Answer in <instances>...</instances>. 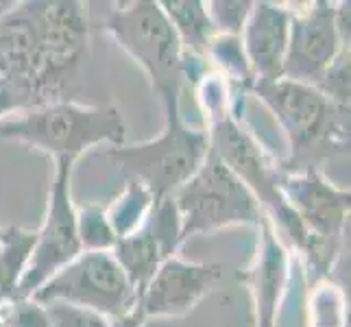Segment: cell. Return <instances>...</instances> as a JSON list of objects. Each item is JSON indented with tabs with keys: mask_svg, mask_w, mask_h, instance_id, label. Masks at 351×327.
<instances>
[{
	"mask_svg": "<svg viewBox=\"0 0 351 327\" xmlns=\"http://www.w3.org/2000/svg\"><path fill=\"white\" fill-rule=\"evenodd\" d=\"M275 116L288 138L290 155L280 171L321 168V162L349 153V107L336 105L317 88L277 79L253 83L247 92Z\"/></svg>",
	"mask_w": 351,
	"mask_h": 327,
	"instance_id": "obj_2",
	"label": "cell"
},
{
	"mask_svg": "<svg viewBox=\"0 0 351 327\" xmlns=\"http://www.w3.org/2000/svg\"><path fill=\"white\" fill-rule=\"evenodd\" d=\"M343 51H349V3H308L293 9L282 79L317 88Z\"/></svg>",
	"mask_w": 351,
	"mask_h": 327,
	"instance_id": "obj_8",
	"label": "cell"
},
{
	"mask_svg": "<svg viewBox=\"0 0 351 327\" xmlns=\"http://www.w3.org/2000/svg\"><path fill=\"white\" fill-rule=\"evenodd\" d=\"M3 310H5V306H0V314H3Z\"/></svg>",
	"mask_w": 351,
	"mask_h": 327,
	"instance_id": "obj_23",
	"label": "cell"
},
{
	"mask_svg": "<svg viewBox=\"0 0 351 327\" xmlns=\"http://www.w3.org/2000/svg\"><path fill=\"white\" fill-rule=\"evenodd\" d=\"M290 18H293V9H288V5L251 3V11L240 31V42L251 68L253 83L282 79Z\"/></svg>",
	"mask_w": 351,
	"mask_h": 327,
	"instance_id": "obj_13",
	"label": "cell"
},
{
	"mask_svg": "<svg viewBox=\"0 0 351 327\" xmlns=\"http://www.w3.org/2000/svg\"><path fill=\"white\" fill-rule=\"evenodd\" d=\"M3 327H48L44 306L33 299H14L0 314Z\"/></svg>",
	"mask_w": 351,
	"mask_h": 327,
	"instance_id": "obj_21",
	"label": "cell"
},
{
	"mask_svg": "<svg viewBox=\"0 0 351 327\" xmlns=\"http://www.w3.org/2000/svg\"><path fill=\"white\" fill-rule=\"evenodd\" d=\"M31 299L38 304L66 301L116 321L136 308L138 295L112 251H81L44 282Z\"/></svg>",
	"mask_w": 351,
	"mask_h": 327,
	"instance_id": "obj_7",
	"label": "cell"
},
{
	"mask_svg": "<svg viewBox=\"0 0 351 327\" xmlns=\"http://www.w3.org/2000/svg\"><path fill=\"white\" fill-rule=\"evenodd\" d=\"M280 190L325 260L334 266L349 225V188L334 186L321 168H301L290 173L280 171Z\"/></svg>",
	"mask_w": 351,
	"mask_h": 327,
	"instance_id": "obj_10",
	"label": "cell"
},
{
	"mask_svg": "<svg viewBox=\"0 0 351 327\" xmlns=\"http://www.w3.org/2000/svg\"><path fill=\"white\" fill-rule=\"evenodd\" d=\"M55 177L48 190L42 225L35 229V245L16 290V299H31L44 282L62 271L83 251L77 229V208L72 203L70 160H55Z\"/></svg>",
	"mask_w": 351,
	"mask_h": 327,
	"instance_id": "obj_9",
	"label": "cell"
},
{
	"mask_svg": "<svg viewBox=\"0 0 351 327\" xmlns=\"http://www.w3.org/2000/svg\"><path fill=\"white\" fill-rule=\"evenodd\" d=\"M112 256L116 258L118 266L127 275L129 284L136 290V295H140L144 286L149 284V280L155 275V271L160 269V264L166 260L160 242L155 240L151 234V229L144 225L138 229L136 234H131L127 238H120L114 249Z\"/></svg>",
	"mask_w": 351,
	"mask_h": 327,
	"instance_id": "obj_14",
	"label": "cell"
},
{
	"mask_svg": "<svg viewBox=\"0 0 351 327\" xmlns=\"http://www.w3.org/2000/svg\"><path fill=\"white\" fill-rule=\"evenodd\" d=\"M0 232H3V225H0Z\"/></svg>",
	"mask_w": 351,
	"mask_h": 327,
	"instance_id": "obj_24",
	"label": "cell"
},
{
	"mask_svg": "<svg viewBox=\"0 0 351 327\" xmlns=\"http://www.w3.org/2000/svg\"><path fill=\"white\" fill-rule=\"evenodd\" d=\"M173 203L179 214L181 245L192 236L212 234L225 227L245 225L258 229L264 216L249 188L212 149L199 171L173 195Z\"/></svg>",
	"mask_w": 351,
	"mask_h": 327,
	"instance_id": "obj_6",
	"label": "cell"
},
{
	"mask_svg": "<svg viewBox=\"0 0 351 327\" xmlns=\"http://www.w3.org/2000/svg\"><path fill=\"white\" fill-rule=\"evenodd\" d=\"M88 38L83 3H0V88L16 114L70 101Z\"/></svg>",
	"mask_w": 351,
	"mask_h": 327,
	"instance_id": "obj_1",
	"label": "cell"
},
{
	"mask_svg": "<svg viewBox=\"0 0 351 327\" xmlns=\"http://www.w3.org/2000/svg\"><path fill=\"white\" fill-rule=\"evenodd\" d=\"M308 327H347V306L341 286L330 280L312 286L308 299Z\"/></svg>",
	"mask_w": 351,
	"mask_h": 327,
	"instance_id": "obj_18",
	"label": "cell"
},
{
	"mask_svg": "<svg viewBox=\"0 0 351 327\" xmlns=\"http://www.w3.org/2000/svg\"><path fill=\"white\" fill-rule=\"evenodd\" d=\"M103 29L144 68L164 107L179 105L186 88L184 48L160 3L136 0L116 5Z\"/></svg>",
	"mask_w": 351,
	"mask_h": 327,
	"instance_id": "obj_4",
	"label": "cell"
},
{
	"mask_svg": "<svg viewBox=\"0 0 351 327\" xmlns=\"http://www.w3.org/2000/svg\"><path fill=\"white\" fill-rule=\"evenodd\" d=\"M251 11V3H208V14L216 33L240 35Z\"/></svg>",
	"mask_w": 351,
	"mask_h": 327,
	"instance_id": "obj_22",
	"label": "cell"
},
{
	"mask_svg": "<svg viewBox=\"0 0 351 327\" xmlns=\"http://www.w3.org/2000/svg\"><path fill=\"white\" fill-rule=\"evenodd\" d=\"M164 131L157 138L133 147H112L105 153L127 179L147 186L153 203L173 197L199 171L210 151L208 131L190 127L179 105L164 107Z\"/></svg>",
	"mask_w": 351,
	"mask_h": 327,
	"instance_id": "obj_5",
	"label": "cell"
},
{
	"mask_svg": "<svg viewBox=\"0 0 351 327\" xmlns=\"http://www.w3.org/2000/svg\"><path fill=\"white\" fill-rule=\"evenodd\" d=\"M35 245V229L3 225L0 232V306L16 299V290Z\"/></svg>",
	"mask_w": 351,
	"mask_h": 327,
	"instance_id": "obj_16",
	"label": "cell"
},
{
	"mask_svg": "<svg viewBox=\"0 0 351 327\" xmlns=\"http://www.w3.org/2000/svg\"><path fill=\"white\" fill-rule=\"evenodd\" d=\"M164 14L171 20L177 38L186 55L208 59V46L216 35V29L208 14V3L197 0H175V3H160Z\"/></svg>",
	"mask_w": 351,
	"mask_h": 327,
	"instance_id": "obj_15",
	"label": "cell"
},
{
	"mask_svg": "<svg viewBox=\"0 0 351 327\" xmlns=\"http://www.w3.org/2000/svg\"><path fill=\"white\" fill-rule=\"evenodd\" d=\"M77 229L83 251H112L118 242L110 221L99 205L77 208Z\"/></svg>",
	"mask_w": 351,
	"mask_h": 327,
	"instance_id": "obj_19",
	"label": "cell"
},
{
	"mask_svg": "<svg viewBox=\"0 0 351 327\" xmlns=\"http://www.w3.org/2000/svg\"><path fill=\"white\" fill-rule=\"evenodd\" d=\"M0 138L27 144L51 155V160L77 162L99 144L123 147L127 127L116 105H81L77 101H55L0 120Z\"/></svg>",
	"mask_w": 351,
	"mask_h": 327,
	"instance_id": "obj_3",
	"label": "cell"
},
{
	"mask_svg": "<svg viewBox=\"0 0 351 327\" xmlns=\"http://www.w3.org/2000/svg\"><path fill=\"white\" fill-rule=\"evenodd\" d=\"M223 264L166 258L138 295L136 310L149 319H179L199 306L223 277Z\"/></svg>",
	"mask_w": 351,
	"mask_h": 327,
	"instance_id": "obj_11",
	"label": "cell"
},
{
	"mask_svg": "<svg viewBox=\"0 0 351 327\" xmlns=\"http://www.w3.org/2000/svg\"><path fill=\"white\" fill-rule=\"evenodd\" d=\"M293 273V253L273 232L271 223L262 216L258 225L256 256L238 280L249 288L253 327H277L282 301Z\"/></svg>",
	"mask_w": 351,
	"mask_h": 327,
	"instance_id": "obj_12",
	"label": "cell"
},
{
	"mask_svg": "<svg viewBox=\"0 0 351 327\" xmlns=\"http://www.w3.org/2000/svg\"><path fill=\"white\" fill-rule=\"evenodd\" d=\"M42 306L48 327H112V319L88 308L66 304V301H48Z\"/></svg>",
	"mask_w": 351,
	"mask_h": 327,
	"instance_id": "obj_20",
	"label": "cell"
},
{
	"mask_svg": "<svg viewBox=\"0 0 351 327\" xmlns=\"http://www.w3.org/2000/svg\"><path fill=\"white\" fill-rule=\"evenodd\" d=\"M153 205L155 203L147 186H142L136 179H127L123 192L103 212L107 216V221H110L116 238L120 240L136 234L138 229L147 225L153 212Z\"/></svg>",
	"mask_w": 351,
	"mask_h": 327,
	"instance_id": "obj_17",
	"label": "cell"
}]
</instances>
